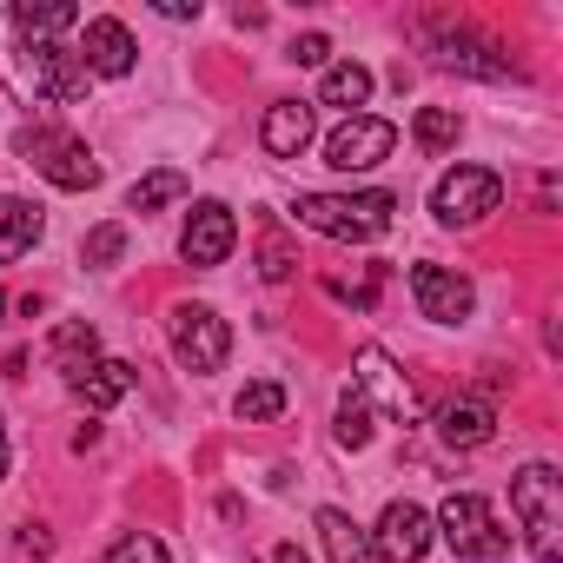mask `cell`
<instances>
[{"instance_id":"cell-20","label":"cell","mask_w":563,"mask_h":563,"mask_svg":"<svg viewBox=\"0 0 563 563\" xmlns=\"http://www.w3.org/2000/svg\"><path fill=\"white\" fill-rule=\"evenodd\" d=\"M438 67H464V74H484V80H504V74H510V67L490 60V47H484L477 34H464V27H444V34H438Z\"/></svg>"},{"instance_id":"cell-13","label":"cell","mask_w":563,"mask_h":563,"mask_svg":"<svg viewBox=\"0 0 563 563\" xmlns=\"http://www.w3.org/2000/svg\"><path fill=\"white\" fill-rule=\"evenodd\" d=\"M312 133H319L312 100H272V107H265V126H258V140H265L272 159H299V153L312 146Z\"/></svg>"},{"instance_id":"cell-33","label":"cell","mask_w":563,"mask_h":563,"mask_svg":"<svg viewBox=\"0 0 563 563\" xmlns=\"http://www.w3.org/2000/svg\"><path fill=\"white\" fill-rule=\"evenodd\" d=\"M0 325H8V292H0Z\"/></svg>"},{"instance_id":"cell-15","label":"cell","mask_w":563,"mask_h":563,"mask_svg":"<svg viewBox=\"0 0 563 563\" xmlns=\"http://www.w3.org/2000/svg\"><path fill=\"white\" fill-rule=\"evenodd\" d=\"M47 358H54V372L67 378V391L100 365V332L87 325V319H67V325H54V339H47Z\"/></svg>"},{"instance_id":"cell-22","label":"cell","mask_w":563,"mask_h":563,"mask_svg":"<svg viewBox=\"0 0 563 563\" xmlns=\"http://www.w3.org/2000/svg\"><path fill=\"white\" fill-rule=\"evenodd\" d=\"M186 192H192V186H186V173H179V166H159V173H146V179H133V186H126V212H140V219H146V212H159V206H179Z\"/></svg>"},{"instance_id":"cell-8","label":"cell","mask_w":563,"mask_h":563,"mask_svg":"<svg viewBox=\"0 0 563 563\" xmlns=\"http://www.w3.org/2000/svg\"><path fill=\"white\" fill-rule=\"evenodd\" d=\"M391 146H398V126H391V120L352 113V120L332 126V140H325V166H332V173H372L378 159H391Z\"/></svg>"},{"instance_id":"cell-26","label":"cell","mask_w":563,"mask_h":563,"mask_svg":"<svg viewBox=\"0 0 563 563\" xmlns=\"http://www.w3.org/2000/svg\"><path fill=\"white\" fill-rule=\"evenodd\" d=\"M100 563H173V556H166V543H159L153 530H126V537H113V543H107V556H100Z\"/></svg>"},{"instance_id":"cell-2","label":"cell","mask_w":563,"mask_h":563,"mask_svg":"<svg viewBox=\"0 0 563 563\" xmlns=\"http://www.w3.org/2000/svg\"><path fill=\"white\" fill-rule=\"evenodd\" d=\"M510 510H517V530L530 543L537 563H563V477L556 464H523L510 477Z\"/></svg>"},{"instance_id":"cell-24","label":"cell","mask_w":563,"mask_h":563,"mask_svg":"<svg viewBox=\"0 0 563 563\" xmlns=\"http://www.w3.org/2000/svg\"><path fill=\"white\" fill-rule=\"evenodd\" d=\"M457 133H464V126H457V113H451V107H418V120H411V140H418L424 153H451V146H457Z\"/></svg>"},{"instance_id":"cell-19","label":"cell","mask_w":563,"mask_h":563,"mask_svg":"<svg viewBox=\"0 0 563 563\" xmlns=\"http://www.w3.org/2000/svg\"><path fill=\"white\" fill-rule=\"evenodd\" d=\"M133 385H140V372H133L126 358H100V365H93V372L74 385V398H80L87 411H113V405H120Z\"/></svg>"},{"instance_id":"cell-29","label":"cell","mask_w":563,"mask_h":563,"mask_svg":"<svg viewBox=\"0 0 563 563\" xmlns=\"http://www.w3.org/2000/svg\"><path fill=\"white\" fill-rule=\"evenodd\" d=\"M286 60H292V67H332V41H325V34H299V41L286 47Z\"/></svg>"},{"instance_id":"cell-16","label":"cell","mask_w":563,"mask_h":563,"mask_svg":"<svg viewBox=\"0 0 563 563\" xmlns=\"http://www.w3.org/2000/svg\"><path fill=\"white\" fill-rule=\"evenodd\" d=\"M41 232H47V212H41L34 199H21V192H0V265L27 258V252L41 245Z\"/></svg>"},{"instance_id":"cell-14","label":"cell","mask_w":563,"mask_h":563,"mask_svg":"<svg viewBox=\"0 0 563 563\" xmlns=\"http://www.w3.org/2000/svg\"><path fill=\"white\" fill-rule=\"evenodd\" d=\"M438 438H444L451 451H477V444H490V438H497V411H490V398H451V405H438Z\"/></svg>"},{"instance_id":"cell-1","label":"cell","mask_w":563,"mask_h":563,"mask_svg":"<svg viewBox=\"0 0 563 563\" xmlns=\"http://www.w3.org/2000/svg\"><path fill=\"white\" fill-rule=\"evenodd\" d=\"M292 219L306 232H325L339 245H372L391 232L398 219V199L391 192H299L292 199Z\"/></svg>"},{"instance_id":"cell-31","label":"cell","mask_w":563,"mask_h":563,"mask_svg":"<svg viewBox=\"0 0 563 563\" xmlns=\"http://www.w3.org/2000/svg\"><path fill=\"white\" fill-rule=\"evenodd\" d=\"M272 563H312V556H306L299 543H278V550H272Z\"/></svg>"},{"instance_id":"cell-23","label":"cell","mask_w":563,"mask_h":563,"mask_svg":"<svg viewBox=\"0 0 563 563\" xmlns=\"http://www.w3.org/2000/svg\"><path fill=\"white\" fill-rule=\"evenodd\" d=\"M232 411H239L245 424H272L278 411H286V385H278V378H252V385L232 398Z\"/></svg>"},{"instance_id":"cell-12","label":"cell","mask_w":563,"mask_h":563,"mask_svg":"<svg viewBox=\"0 0 563 563\" xmlns=\"http://www.w3.org/2000/svg\"><path fill=\"white\" fill-rule=\"evenodd\" d=\"M372 550H378L385 563H418V556L431 550V510H418L411 497L385 504V517H378V530H372Z\"/></svg>"},{"instance_id":"cell-6","label":"cell","mask_w":563,"mask_h":563,"mask_svg":"<svg viewBox=\"0 0 563 563\" xmlns=\"http://www.w3.org/2000/svg\"><path fill=\"white\" fill-rule=\"evenodd\" d=\"M497 206H504V179H497L490 166H451V173L431 186V212H438V225H451V232L484 225Z\"/></svg>"},{"instance_id":"cell-5","label":"cell","mask_w":563,"mask_h":563,"mask_svg":"<svg viewBox=\"0 0 563 563\" xmlns=\"http://www.w3.org/2000/svg\"><path fill=\"white\" fill-rule=\"evenodd\" d=\"M166 339H173V358L192 372V378H212V372H225V358H232V325L212 312V306H173V319H166Z\"/></svg>"},{"instance_id":"cell-28","label":"cell","mask_w":563,"mask_h":563,"mask_svg":"<svg viewBox=\"0 0 563 563\" xmlns=\"http://www.w3.org/2000/svg\"><path fill=\"white\" fill-rule=\"evenodd\" d=\"M120 252H126V225H120V219H107V225H93V232H87V245H80V258H87L93 272H107V265H113Z\"/></svg>"},{"instance_id":"cell-21","label":"cell","mask_w":563,"mask_h":563,"mask_svg":"<svg viewBox=\"0 0 563 563\" xmlns=\"http://www.w3.org/2000/svg\"><path fill=\"white\" fill-rule=\"evenodd\" d=\"M8 14H14V27L34 34V41H60V34L80 27V8H74V0H41V8H34V0H21V8H8Z\"/></svg>"},{"instance_id":"cell-17","label":"cell","mask_w":563,"mask_h":563,"mask_svg":"<svg viewBox=\"0 0 563 563\" xmlns=\"http://www.w3.org/2000/svg\"><path fill=\"white\" fill-rule=\"evenodd\" d=\"M319 543H325V556H332V563H385V556L372 550V530H358V523H352V510H339V504H325V510H319Z\"/></svg>"},{"instance_id":"cell-7","label":"cell","mask_w":563,"mask_h":563,"mask_svg":"<svg viewBox=\"0 0 563 563\" xmlns=\"http://www.w3.org/2000/svg\"><path fill=\"white\" fill-rule=\"evenodd\" d=\"M352 391L372 405V418L385 411V418H398V424H411L418 418V391H411V378L391 365V352L385 345H365L358 358H352Z\"/></svg>"},{"instance_id":"cell-25","label":"cell","mask_w":563,"mask_h":563,"mask_svg":"<svg viewBox=\"0 0 563 563\" xmlns=\"http://www.w3.org/2000/svg\"><path fill=\"white\" fill-rule=\"evenodd\" d=\"M372 431H378V424H372V405H365L358 391H345V398H339V424H332V438H339L345 451H365Z\"/></svg>"},{"instance_id":"cell-11","label":"cell","mask_w":563,"mask_h":563,"mask_svg":"<svg viewBox=\"0 0 563 563\" xmlns=\"http://www.w3.org/2000/svg\"><path fill=\"white\" fill-rule=\"evenodd\" d=\"M80 67L93 74V80H126L133 67H140V41L126 34V21H113V14H93L87 27H80Z\"/></svg>"},{"instance_id":"cell-3","label":"cell","mask_w":563,"mask_h":563,"mask_svg":"<svg viewBox=\"0 0 563 563\" xmlns=\"http://www.w3.org/2000/svg\"><path fill=\"white\" fill-rule=\"evenodd\" d=\"M14 153H21L47 186H60V192H93V186H100V159H93V146H87L74 126H54V120L21 126V133H14Z\"/></svg>"},{"instance_id":"cell-27","label":"cell","mask_w":563,"mask_h":563,"mask_svg":"<svg viewBox=\"0 0 563 563\" xmlns=\"http://www.w3.org/2000/svg\"><path fill=\"white\" fill-rule=\"evenodd\" d=\"M292 265H299V252H292V239L286 232H278V225H265V239H258V272L272 278V286H278V278H292Z\"/></svg>"},{"instance_id":"cell-10","label":"cell","mask_w":563,"mask_h":563,"mask_svg":"<svg viewBox=\"0 0 563 563\" xmlns=\"http://www.w3.org/2000/svg\"><path fill=\"white\" fill-rule=\"evenodd\" d=\"M411 299L431 325H464L477 312V286L451 265H411Z\"/></svg>"},{"instance_id":"cell-4","label":"cell","mask_w":563,"mask_h":563,"mask_svg":"<svg viewBox=\"0 0 563 563\" xmlns=\"http://www.w3.org/2000/svg\"><path fill=\"white\" fill-rule=\"evenodd\" d=\"M431 530H444V543H451L464 563H497V556H510V530L497 523L490 497H477V490H451L444 510L431 517Z\"/></svg>"},{"instance_id":"cell-9","label":"cell","mask_w":563,"mask_h":563,"mask_svg":"<svg viewBox=\"0 0 563 563\" xmlns=\"http://www.w3.org/2000/svg\"><path fill=\"white\" fill-rule=\"evenodd\" d=\"M232 245H239V219H232V206H225V199H199V206L186 212L179 258H186V265H199V272H212V265H225V258H232Z\"/></svg>"},{"instance_id":"cell-30","label":"cell","mask_w":563,"mask_h":563,"mask_svg":"<svg viewBox=\"0 0 563 563\" xmlns=\"http://www.w3.org/2000/svg\"><path fill=\"white\" fill-rule=\"evenodd\" d=\"M166 21H199V0H159Z\"/></svg>"},{"instance_id":"cell-18","label":"cell","mask_w":563,"mask_h":563,"mask_svg":"<svg viewBox=\"0 0 563 563\" xmlns=\"http://www.w3.org/2000/svg\"><path fill=\"white\" fill-rule=\"evenodd\" d=\"M372 67H358V60H339V67H325V80H319V107H339L345 120L352 113H365V100H372Z\"/></svg>"},{"instance_id":"cell-32","label":"cell","mask_w":563,"mask_h":563,"mask_svg":"<svg viewBox=\"0 0 563 563\" xmlns=\"http://www.w3.org/2000/svg\"><path fill=\"white\" fill-rule=\"evenodd\" d=\"M8 457H14V451H8V424H0V477H8Z\"/></svg>"}]
</instances>
